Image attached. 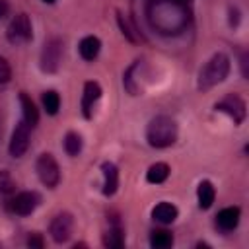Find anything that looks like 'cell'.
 <instances>
[{
  "label": "cell",
  "mask_w": 249,
  "mask_h": 249,
  "mask_svg": "<svg viewBox=\"0 0 249 249\" xmlns=\"http://www.w3.org/2000/svg\"><path fill=\"white\" fill-rule=\"evenodd\" d=\"M146 140L152 148L171 146L177 140V123L167 115L154 117L146 128Z\"/></svg>",
  "instance_id": "1"
},
{
  "label": "cell",
  "mask_w": 249,
  "mask_h": 249,
  "mask_svg": "<svg viewBox=\"0 0 249 249\" xmlns=\"http://www.w3.org/2000/svg\"><path fill=\"white\" fill-rule=\"evenodd\" d=\"M230 74V58L224 53H216L198 72V89H210L224 82Z\"/></svg>",
  "instance_id": "2"
},
{
  "label": "cell",
  "mask_w": 249,
  "mask_h": 249,
  "mask_svg": "<svg viewBox=\"0 0 249 249\" xmlns=\"http://www.w3.org/2000/svg\"><path fill=\"white\" fill-rule=\"evenodd\" d=\"M35 169H37V175H39V179H41V183L45 187L54 189L58 185V181H60V169H58L56 160L51 154H41L37 158Z\"/></svg>",
  "instance_id": "3"
},
{
  "label": "cell",
  "mask_w": 249,
  "mask_h": 249,
  "mask_svg": "<svg viewBox=\"0 0 249 249\" xmlns=\"http://www.w3.org/2000/svg\"><path fill=\"white\" fill-rule=\"evenodd\" d=\"M60 60H62V41L58 37H51L43 45V51H41V68H43V72H49V74L56 72Z\"/></svg>",
  "instance_id": "4"
},
{
  "label": "cell",
  "mask_w": 249,
  "mask_h": 249,
  "mask_svg": "<svg viewBox=\"0 0 249 249\" xmlns=\"http://www.w3.org/2000/svg\"><path fill=\"white\" fill-rule=\"evenodd\" d=\"M33 37V29H31V21L27 18V14H18L10 25H8V39L14 45L19 43H27Z\"/></svg>",
  "instance_id": "5"
},
{
  "label": "cell",
  "mask_w": 249,
  "mask_h": 249,
  "mask_svg": "<svg viewBox=\"0 0 249 249\" xmlns=\"http://www.w3.org/2000/svg\"><path fill=\"white\" fill-rule=\"evenodd\" d=\"M29 148V126L25 124V121L18 123L14 132H12V138H10V156L12 158H21Z\"/></svg>",
  "instance_id": "6"
},
{
  "label": "cell",
  "mask_w": 249,
  "mask_h": 249,
  "mask_svg": "<svg viewBox=\"0 0 249 249\" xmlns=\"http://www.w3.org/2000/svg\"><path fill=\"white\" fill-rule=\"evenodd\" d=\"M72 226H74V220L68 212H60L53 218L51 226H49V231H51V237L56 241V243H64L70 233H72Z\"/></svg>",
  "instance_id": "7"
},
{
  "label": "cell",
  "mask_w": 249,
  "mask_h": 249,
  "mask_svg": "<svg viewBox=\"0 0 249 249\" xmlns=\"http://www.w3.org/2000/svg\"><path fill=\"white\" fill-rule=\"evenodd\" d=\"M216 109L228 113V115L233 119L235 124H241L243 119H245V113H247V111H245V103H243V99L237 97V95H226L222 101L216 103Z\"/></svg>",
  "instance_id": "8"
},
{
  "label": "cell",
  "mask_w": 249,
  "mask_h": 249,
  "mask_svg": "<svg viewBox=\"0 0 249 249\" xmlns=\"http://www.w3.org/2000/svg\"><path fill=\"white\" fill-rule=\"evenodd\" d=\"M39 202H41V196L37 195V193H33V191H23V193H19V195H16L14 198H12V210L16 212V214H19V216H29L37 206H39Z\"/></svg>",
  "instance_id": "9"
},
{
  "label": "cell",
  "mask_w": 249,
  "mask_h": 249,
  "mask_svg": "<svg viewBox=\"0 0 249 249\" xmlns=\"http://www.w3.org/2000/svg\"><path fill=\"white\" fill-rule=\"evenodd\" d=\"M101 171H103V195L113 196L119 189V169L113 161H103Z\"/></svg>",
  "instance_id": "10"
},
{
  "label": "cell",
  "mask_w": 249,
  "mask_h": 249,
  "mask_svg": "<svg viewBox=\"0 0 249 249\" xmlns=\"http://www.w3.org/2000/svg\"><path fill=\"white\" fill-rule=\"evenodd\" d=\"M99 97H101V86L97 82H86L84 95H82V113L86 119L91 117V109Z\"/></svg>",
  "instance_id": "11"
},
{
  "label": "cell",
  "mask_w": 249,
  "mask_h": 249,
  "mask_svg": "<svg viewBox=\"0 0 249 249\" xmlns=\"http://www.w3.org/2000/svg\"><path fill=\"white\" fill-rule=\"evenodd\" d=\"M216 224H218V228L224 230V231L235 230L237 224H239V208H237V206H230V208L220 210L218 216H216Z\"/></svg>",
  "instance_id": "12"
},
{
  "label": "cell",
  "mask_w": 249,
  "mask_h": 249,
  "mask_svg": "<svg viewBox=\"0 0 249 249\" xmlns=\"http://www.w3.org/2000/svg\"><path fill=\"white\" fill-rule=\"evenodd\" d=\"M177 214L179 212H177V208L171 202H160V204H156L152 208V218L156 222H160V224H171V222H175Z\"/></svg>",
  "instance_id": "13"
},
{
  "label": "cell",
  "mask_w": 249,
  "mask_h": 249,
  "mask_svg": "<svg viewBox=\"0 0 249 249\" xmlns=\"http://www.w3.org/2000/svg\"><path fill=\"white\" fill-rule=\"evenodd\" d=\"M99 49H101V41L97 37H93V35L84 37L80 41V45H78V51H80L84 60H93L99 54Z\"/></svg>",
  "instance_id": "14"
},
{
  "label": "cell",
  "mask_w": 249,
  "mask_h": 249,
  "mask_svg": "<svg viewBox=\"0 0 249 249\" xmlns=\"http://www.w3.org/2000/svg\"><path fill=\"white\" fill-rule=\"evenodd\" d=\"M19 101H21V109H23V121L27 126H37L39 123V111L35 107V103L31 101V97L27 93H19Z\"/></svg>",
  "instance_id": "15"
},
{
  "label": "cell",
  "mask_w": 249,
  "mask_h": 249,
  "mask_svg": "<svg viewBox=\"0 0 249 249\" xmlns=\"http://www.w3.org/2000/svg\"><path fill=\"white\" fill-rule=\"evenodd\" d=\"M214 196H216V191H214V185L210 181H200L198 187H196V198H198V206L202 210L210 208L212 202H214Z\"/></svg>",
  "instance_id": "16"
},
{
  "label": "cell",
  "mask_w": 249,
  "mask_h": 249,
  "mask_svg": "<svg viewBox=\"0 0 249 249\" xmlns=\"http://www.w3.org/2000/svg\"><path fill=\"white\" fill-rule=\"evenodd\" d=\"M167 177H169V165L163 163V161H158V163L150 165L148 171H146V181H148V183L160 185V183H163Z\"/></svg>",
  "instance_id": "17"
},
{
  "label": "cell",
  "mask_w": 249,
  "mask_h": 249,
  "mask_svg": "<svg viewBox=\"0 0 249 249\" xmlns=\"http://www.w3.org/2000/svg\"><path fill=\"white\" fill-rule=\"evenodd\" d=\"M150 245L156 247V249H167L173 245V235L171 231H165V230H154L152 235H150Z\"/></svg>",
  "instance_id": "18"
},
{
  "label": "cell",
  "mask_w": 249,
  "mask_h": 249,
  "mask_svg": "<svg viewBox=\"0 0 249 249\" xmlns=\"http://www.w3.org/2000/svg\"><path fill=\"white\" fill-rule=\"evenodd\" d=\"M64 150L68 156H78L82 152V136L78 132H68L64 136Z\"/></svg>",
  "instance_id": "19"
},
{
  "label": "cell",
  "mask_w": 249,
  "mask_h": 249,
  "mask_svg": "<svg viewBox=\"0 0 249 249\" xmlns=\"http://www.w3.org/2000/svg\"><path fill=\"white\" fill-rule=\"evenodd\" d=\"M43 107H45V111H47L49 115H56V111H58V107H60V97H58V93L53 91V89L45 91V93H43Z\"/></svg>",
  "instance_id": "20"
},
{
  "label": "cell",
  "mask_w": 249,
  "mask_h": 249,
  "mask_svg": "<svg viewBox=\"0 0 249 249\" xmlns=\"http://www.w3.org/2000/svg\"><path fill=\"white\" fill-rule=\"evenodd\" d=\"M103 243L107 247H121L123 245V231L119 226H113L109 228V231L103 235Z\"/></svg>",
  "instance_id": "21"
},
{
  "label": "cell",
  "mask_w": 249,
  "mask_h": 249,
  "mask_svg": "<svg viewBox=\"0 0 249 249\" xmlns=\"http://www.w3.org/2000/svg\"><path fill=\"white\" fill-rule=\"evenodd\" d=\"M16 189V181L12 179V175L8 171H0V193L6 195V193H12Z\"/></svg>",
  "instance_id": "22"
},
{
  "label": "cell",
  "mask_w": 249,
  "mask_h": 249,
  "mask_svg": "<svg viewBox=\"0 0 249 249\" xmlns=\"http://www.w3.org/2000/svg\"><path fill=\"white\" fill-rule=\"evenodd\" d=\"M10 76H12V70H10V64L4 56H0V84H6L10 82Z\"/></svg>",
  "instance_id": "23"
},
{
  "label": "cell",
  "mask_w": 249,
  "mask_h": 249,
  "mask_svg": "<svg viewBox=\"0 0 249 249\" xmlns=\"http://www.w3.org/2000/svg\"><path fill=\"white\" fill-rule=\"evenodd\" d=\"M27 245H29V247H43V239H41V235H39V233H29V237H27Z\"/></svg>",
  "instance_id": "24"
},
{
  "label": "cell",
  "mask_w": 249,
  "mask_h": 249,
  "mask_svg": "<svg viewBox=\"0 0 249 249\" xmlns=\"http://www.w3.org/2000/svg\"><path fill=\"white\" fill-rule=\"evenodd\" d=\"M8 10H10L8 2H6V0H0V18H4V16L8 14Z\"/></svg>",
  "instance_id": "25"
},
{
  "label": "cell",
  "mask_w": 249,
  "mask_h": 249,
  "mask_svg": "<svg viewBox=\"0 0 249 249\" xmlns=\"http://www.w3.org/2000/svg\"><path fill=\"white\" fill-rule=\"evenodd\" d=\"M43 2H47V4H53V2H54V0H43Z\"/></svg>",
  "instance_id": "26"
}]
</instances>
